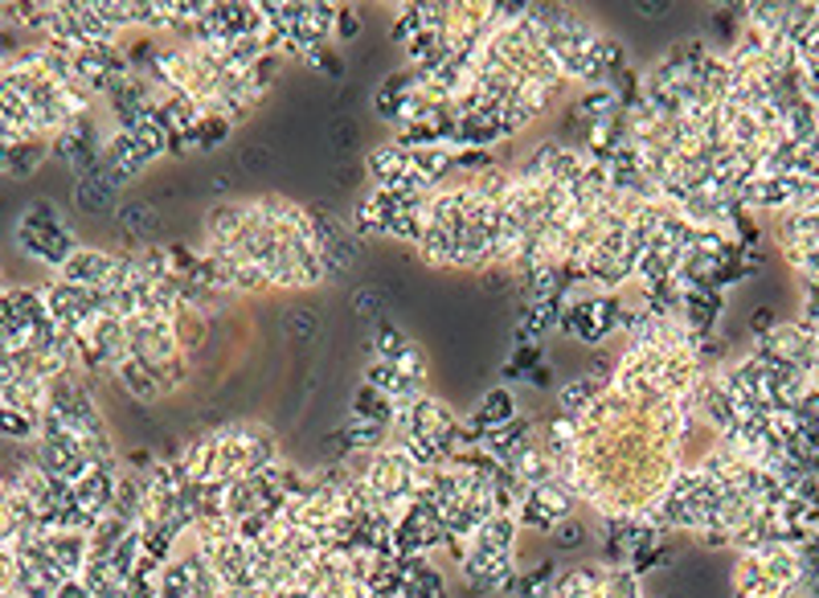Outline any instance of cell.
I'll return each mask as SVG.
<instances>
[{"instance_id":"obj_2","label":"cell","mask_w":819,"mask_h":598,"mask_svg":"<svg viewBox=\"0 0 819 598\" xmlns=\"http://www.w3.org/2000/svg\"><path fill=\"white\" fill-rule=\"evenodd\" d=\"M570 496H565L557 484H538V488H529V496H524V525L529 529H553V525H562L565 517H570Z\"/></svg>"},{"instance_id":"obj_15","label":"cell","mask_w":819,"mask_h":598,"mask_svg":"<svg viewBox=\"0 0 819 598\" xmlns=\"http://www.w3.org/2000/svg\"><path fill=\"white\" fill-rule=\"evenodd\" d=\"M54 598H91V590H86V582L70 578V582H62V590H58Z\"/></svg>"},{"instance_id":"obj_11","label":"cell","mask_w":819,"mask_h":598,"mask_svg":"<svg viewBox=\"0 0 819 598\" xmlns=\"http://www.w3.org/2000/svg\"><path fill=\"white\" fill-rule=\"evenodd\" d=\"M238 164H243L246 173H267V168H270V152L263 148V144H255V148H243V152H238Z\"/></svg>"},{"instance_id":"obj_6","label":"cell","mask_w":819,"mask_h":598,"mask_svg":"<svg viewBox=\"0 0 819 598\" xmlns=\"http://www.w3.org/2000/svg\"><path fill=\"white\" fill-rule=\"evenodd\" d=\"M291 337L299 344H311V340L320 337V308H296L291 312Z\"/></svg>"},{"instance_id":"obj_3","label":"cell","mask_w":819,"mask_h":598,"mask_svg":"<svg viewBox=\"0 0 819 598\" xmlns=\"http://www.w3.org/2000/svg\"><path fill=\"white\" fill-rule=\"evenodd\" d=\"M115 226H120V234L127 243H152L164 230V214L152 202H127L115 214Z\"/></svg>"},{"instance_id":"obj_10","label":"cell","mask_w":819,"mask_h":598,"mask_svg":"<svg viewBox=\"0 0 819 598\" xmlns=\"http://www.w3.org/2000/svg\"><path fill=\"white\" fill-rule=\"evenodd\" d=\"M33 426L21 410H0V435H13V439H25Z\"/></svg>"},{"instance_id":"obj_8","label":"cell","mask_w":819,"mask_h":598,"mask_svg":"<svg viewBox=\"0 0 819 598\" xmlns=\"http://www.w3.org/2000/svg\"><path fill=\"white\" fill-rule=\"evenodd\" d=\"M550 582H553V561H541V566H533V570L521 578V595L538 598V595H545V586Z\"/></svg>"},{"instance_id":"obj_14","label":"cell","mask_w":819,"mask_h":598,"mask_svg":"<svg viewBox=\"0 0 819 598\" xmlns=\"http://www.w3.org/2000/svg\"><path fill=\"white\" fill-rule=\"evenodd\" d=\"M529 385H538V390H550V385H553V365H545V361H541V365L529 373Z\"/></svg>"},{"instance_id":"obj_5","label":"cell","mask_w":819,"mask_h":598,"mask_svg":"<svg viewBox=\"0 0 819 598\" xmlns=\"http://www.w3.org/2000/svg\"><path fill=\"white\" fill-rule=\"evenodd\" d=\"M598 390H603V381H594V378H577V381H570V385H562L557 402H562L565 419H574V414L586 406V402H594V398H598Z\"/></svg>"},{"instance_id":"obj_7","label":"cell","mask_w":819,"mask_h":598,"mask_svg":"<svg viewBox=\"0 0 819 598\" xmlns=\"http://www.w3.org/2000/svg\"><path fill=\"white\" fill-rule=\"evenodd\" d=\"M553 545H557V549H582V545H586V525L565 517L562 525H553Z\"/></svg>"},{"instance_id":"obj_9","label":"cell","mask_w":819,"mask_h":598,"mask_svg":"<svg viewBox=\"0 0 819 598\" xmlns=\"http://www.w3.org/2000/svg\"><path fill=\"white\" fill-rule=\"evenodd\" d=\"M381 308H386V299L377 296V287H365V291H357V299H352V312L365 316V320H369V316L381 320Z\"/></svg>"},{"instance_id":"obj_12","label":"cell","mask_w":819,"mask_h":598,"mask_svg":"<svg viewBox=\"0 0 819 598\" xmlns=\"http://www.w3.org/2000/svg\"><path fill=\"white\" fill-rule=\"evenodd\" d=\"M336 33L345 41H352L357 33H361V17H357V9H336Z\"/></svg>"},{"instance_id":"obj_4","label":"cell","mask_w":819,"mask_h":598,"mask_svg":"<svg viewBox=\"0 0 819 598\" xmlns=\"http://www.w3.org/2000/svg\"><path fill=\"white\" fill-rule=\"evenodd\" d=\"M509 422H516V398H512V390H492V394H484V402H480V410L471 414V435H496V431H504Z\"/></svg>"},{"instance_id":"obj_13","label":"cell","mask_w":819,"mask_h":598,"mask_svg":"<svg viewBox=\"0 0 819 598\" xmlns=\"http://www.w3.org/2000/svg\"><path fill=\"white\" fill-rule=\"evenodd\" d=\"M512 275L509 271H488L484 275V291H492V296H500V291H512Z\"/></svg>"},{"instance_id":"obj_1","label":"cell","mask_w":819,"mask_h":598,"mask_svg":"<svg viewBox=\"0 0 819 598\" xmlns=\"http://www.w3.org/2000/svg\"><path fill=\"white\" fill-rule=\"evenodd\" d=\"M17 243H21L25 255L54 262V267H66V262L79 255L74 234H70L66 221L58 218V209L50 202H38L25 218H21V226H17Z\"/></svg>"},{"instance_id":"obj_16","label":"cell","mask_w":819,"mask_h":598,"mask_svg":"<svg viewBox=\"0 0 819 598\" xmlns=\"http://www.w3.org/2000/svg\"><path fill=\"white\" fill-rule=\"evenodd\" d=\"M635 13L647 17V21H656L659 13H668V4H635Z\"/></svg>"}]
</instances>
